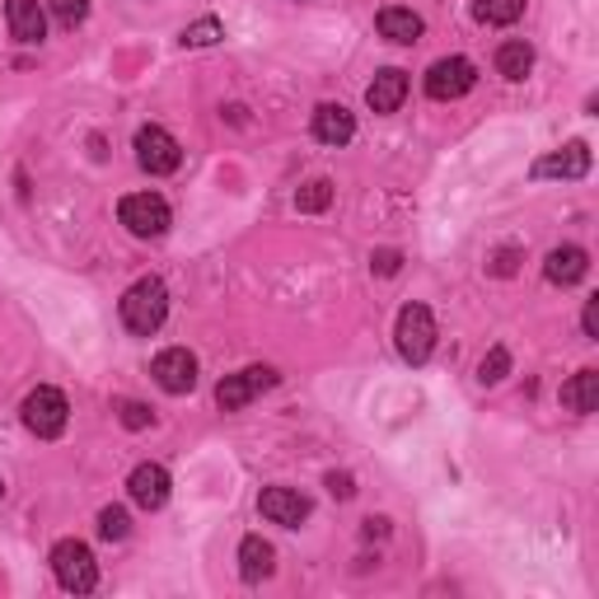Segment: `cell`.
<instances>
[{
  "mask_svg": "<svg viewBox=\"0 0 599 599\" xmlns=\"http://www.w3.org/2000/svg\"><path fill=\"white\" fill-rule=\"evenodd\" d=\"M117 216H123V225L136 234V239H159L169 230V202L159 192H132L123 197V207H117Z\"/></svg>",
  "mask_w": 599,
  "mask_h": 599,
  "instance_id": "cell-5",
  "label": "cell"
},
{
  "mask_svg": "<svg viewBox=\"0 0 599 599\" xmlns=\"http://www.w3.org/2000/svg\"><path fill=\"white\" fill-rule=\"evenodd\" d=\"M272 567H276L272 544L263 534H249L244 544H239V576H244L249 586H258V581H267V576H272Z\"/></svg>",
  "mask_w": 599,
  "mask_h": 599,
  "instance_id": "cell-18",
  "label": "cell"
},
{
  "mask_svg": "<svg viewBox=\"0 0 599 599\" xmlns=\"http://www.w3.org/2000/svg\"><path fill=\"white\" fill-rule=\"evenodd\" d=\"M506 370H511V351L506 347H492L483 356V366H477V379H483V385H502Z\"/></svg>",
  "mask_w": 599,
  "mask_h": 599,
  "instance_id": "cell-24",
  "label": "cell"
},
{
  "mask_svg": "<svg viewBox=\"0 0 599 599\" xmlns=\"http://www.w3.org/2000/svg\"><path fill=\"white\" fill-rule=\"evenodd\" d=\"M48 6H52V14H56V19H62V24H66V29H75V24H80V19H85V14H90V0H48Z\"/></svg>",
  "mask_w": 599,
  "mask_h": 599,
  "instance_id": "cell-26",
  "label": "cell"
},
{
  "mask_svg": "<svg viewBox=\"0 0 599 599\" xmlns=\"http://www.w3.org/2000/svg\"><path fill=\"white\" fill-rule=\"evenodd\" d=\"M276 385V370L272 366H249V370H239V375H225L221 385H216V403H221V412H239V408H249L258 393L272 389Z\"/></svg>",
  "mask_w": 599,
  "mask_h": 599,
  "instance_id": "cell-8",
  "label": "cell"
},
{
  "mask_svg": "<svg viewBox=\"0 0 599 599\" xmlns=\"http://www.w3.org/2000/svg\"><path fill=\"white\" fill-rule=\"evenodd\" d=\"M221 19H197V24L183 29V48H211L216 38H221Z\"/></svg>",
  "mask_w": 599,
  "mask_h": 599,
  "instance_id": "cell-25",
  "label": "cell"
},
{
  "mask_svg": "<svg viewBox=\"0 0 599 599\" xmlns=\"http://www.w3.org/2000/svg\"><path fill=\"white\" fill-rule=\"evenodd\" d=\"M496 71H502L506 80H525L534 71V48L525 43V38H511V43L496 48Z\"/></svg>",
  "mask_w": 599,
  "mask_h": 599,
  "instance_id": "cell-20",
  "label": "cell"
},
{
  "mask_svg": "<svg viewBox=\"0 0 599 599\" xmlns=\"http://www.w3.org/2000/svg\"><path fill=\"white\" fill-rule=\"evenodd\" d=\"M492 272H496V276H511V272H515V249H502V253H496Z\"/></svg>",
  "mask_w": 599,
  "mask_h": 599,
  "instance_id": "cell-31",
  "label": "cell"
},
{
  "mask_svg": "<svg viewBox=\"0 0 599 599\" xmlns=\"http://www.w3.org/2000/svg\"><path fill=\"white\" fill-rule=\"evenodd\" d=\"M6 24H10V33L19 38V43H29V48L48 38V14H43L38 0H6Z\"/></svg>",
  "mask_w": 599,
  "mask_h": 599,
  "instance_id": "cell-13",
  "label": "cell"
},
{
  "mask_svg": "<svg viewBox=\"0 0 599 599\" xmlns=\"http://www.w3.org/2000/svg\"><path fill=\"white\" fill-rule=\"evenodd\" d=\"M165 314H169V286L159 282V276H141L127 295H123V324L132 333H159V324H165Z\"/></svg>",
  "mask_w": 599,
  "mask_h": 599,
  "instance_id": "cell-1",
  "label": "cell"
},
{
  "mask_svg": "<svg viewBox=\"0 0 599 599\" xmlns=\"http://www.w3.org/2000/svg\"><path fill=\"white\" fill-rule=\"evenodd\" d=\"M127 492H132V502L141 511H159L169 502V492H174V477H169L165 464H136L132 477H127Z\"/></svg>",
  "mask_w": 599,
  "mask_h": 599,
  "instance_id": "cell-11",
  "label": "cell"
},
{
  "mask_svg": "<svg viewBox=\"0 0 599 599\" xmlns=\"http://www.w3.org/2000/svg\"><path fill=\"white\" fill-rule=\"evenodd\" d=\"M586 174H590V146L586 141H571V146L553 150L534 165V178H586Z\"/></svg>",
  "mask_w": 599,
  "mask_h": 599,
  "instance_id": "cell-12",
  "label": "cell"
},
{
  "mask_svg": "<svg viewBox=\"0 0 599 599\" xmlns=\"http://www.w3.org/2000/svg\"><path fill=\"white\" fill-rule=\"evenodd\" d=\"M136 165H141L146 174H155V178H165V174H174L178 165H183V146H178L165 127H141L136 132Z\"/></svg>",
  "mask_w": 599,
  "mask_h": 599,
  "instance_id": "cell-7",
  "label": "cell"
},
{
  "mask_svg": "<svg viewBox=\"0 0 599 599\" xmlns=\"http://www.w3.org/2000/svg\"><path fill=\"white\" fill-rule=\"evenodd\" d=\"M314 136L324 146H347L356 136V113L343 104H318L314 108Z\"/></svg>",
  "mask_w": 599,
  "mask_h": 599,
  "instance_id": "cell-14",
  "label": "cell"
},
{
  "mask_svg": "<svg viewBox=\"0 0 599 599\" xmlns=\"http://www.w3.org/2000/svg\"><path fill=\"white\" fill-rule=\"evenodd\" d=\"M258 511L267 515L272 525H286V529H300L309 521V496L305 492H295V487H267L263 496H258Z\"/></svg>",
  "mask_w": 599,
  "mask_h": 599,
  "instance_id": "cell-10",
  "label": "cell"
},
{
  "mask_svg": "<svg viewBox=\"0 0 599 599\" xmlns=\"http://www.w3.org/2000/svg\"><path fill=\"white\" fill-rule=\"evenodd\" d=\"M477 85V66L469 56H441L431 71H427V94L435 104H450V98H464Z\"/></svg>",
  "mask_w": 599,
  "mask_h": 599,
  "instance_id": "cell-6",
  "label": "cell"
},
{
  "mask_svg": "<svg viewBox=\"0 0 599 599\" xmlns=\"http://www.w3.org/2000/svg\"><path fill=\"white\" fill-rule=\"evenodd\" d=\"M0 496H6V483H0Z\"/></svg>",
  "mask_w": 599,
  "mask_h": 599,
  "instance_id": "cell-33",
  "label": "cell"
},
{
  "mask_svg": "<svg viewBox=\"0 0 599 599\" xmlns=\"http://www.w3.org/2000/svg\"><path fill=\"white\" fill-rule=\"evenodd\" d=\"M595 398H599V375L595 370H576L567 385H563V408L576 417H590L595 412Z\"/></svg>",
  "mask_w": 599,
  "mask_h": 599,
  "instance_id": "cell-19",
  "label": "cell"
},
{
  "mask_svg": "<svg viewBox=\"0 0 599 599\" xmlns=\"http://www.w3.org/2000/svg\"><path fill=\"white\" fill-rule=\"evenodd\" d=\"M66 422H71V403H66L62 389L38 385V389L24 398V427L38 435V441H56V435L66 431Z\"/></svg>",
  "mask_w": 599,
  "mask_h": 599,
  "instance_id": "cell-3",
  "label": "cell"
},
{
  "mask_svg": "<svg viewBox=\"0 0 599 599\" xmlns=\"http://www.w3.org/2000/svg\"><path fill=\"white\" fill-rule=\"evenodd\" d=\"M393 343H398V356L408 366H427L431 351H435V318L427 305H403L393 324Z\"/></svg>",
  "mask_w": 599,
  "mask_h": 599,
  "instance_id": "cell-2",
  "label": "cell"
},
{
  "mask_svg": "<svg viewBox=\"0 0 599 599\" xmlns=\"http://www.w3.org/2000/svg\"><path fill=\"white\" fill-rule=\"evenodd\" d=\"M328 202H333V183H328V178H314V183H305V188H300V197H295L300 211H324Z\"/></svg>",
  "mask_w": 599,
  "mask_h": 599,
  "instance_id": "cell-23",
  "label": "cell"
},
{
  "mask_svg": "<svg viewBox=\"0 0 599 599\" xmlns=\"http://www.w3.org/2000/svg\"><path fill=\"white\" fill-rule=\"evenodd\" d=\"M473 14L477 24H515L525 14V0H477Z\"/></svg>",
  "mask_w": 599,
  "mask_h": 599,
  "instance_id": "cell-21",
  "label": "cell"
},
{
  "mask_svg": "<svg viewBox=\"0 0 599 599\" xmlns=\"http://www.w3.org/2000/svg\"><path fill=\"white\" fill-rule=\"evenodd\" d=\"M389 534V521H366V538H385Z\"/></svg>",
  "mask_w": 599,
  "mask_h": 599,
  "instance_id": "cell-32",
  "label": "cell"
},
{
  "mask_svg": "<svg viewBox=\"0 0 599 599\" xmlns=\"http://www.w3.org/2000/svg\"><path fill=\"white\" fill-rule=\"evenodd\" d=\"M375 29H379V38H389V43H403V48H412L417 38L427 33V24H422V14H412V10H403V6H385L375 14Z\"/></svg>",
  "mask_w": 599,
  "mask_h": 599,
  "instance_id": "cell-16",
  "label": "cell"
},
{
  "mask_svg": "<svg viewBox=\"0 0 599 599\" xmlns=\"http://www.w3.org/2000/svg\"><path fill=\"white\" fill-rule=\"evenodd\" d=\"M328 492H333V496H343V502H347V496L356 492V487H351V473H328Z\"/></svg>",
  "mask_w": 599,
  "mask_h": 599,
  "instance_id": "cell-29",
  "label": "cell"
},
{
  "mask_svg": "<svg viewBox=\"0 0 599 599\" xmlns=\"http://www.w3.org/2000/svg\"><path fill=\"white\" fill-rule=\"evenodd\" d=\"M150 375H155V385L165 389V393H192L197 389V356L188 347H165L150 361Z\"/></svg>",
  "mask_w": 599,
  "mask_h": 599,
  "instance_id": "cell-9",
  "label": "cell"
},
{
  "mask_svg": "<svg viewBox=\"0 0 599 599\" xmlns=\"http://www.w3.org/2000/svg\"><path fill=\"white\" fill-rule=\"evenodd\" d=\"M98 534H104L108 544H113V538H127L132 534V515L123 506H104V511H98Z\"/></svg>",
  "mask_w": 599,
  "mask_h": 599,
  "instance_id": "cell-22",
  "label": "cell"
},
{
  "mask_svg": "<svg viewBox=\"0 0 599 599\" xmlns=\"http://www.w3.org/2000/svg\"><path fill=\"white\" fill-rule=\"evenodd\" d=\"M408 98V75L403 71H393V66H385L379 71L370 85H366V104L375 108V113H398V104Z\"/></svg>",
  "mask_w": 599,
  "mask_h": 599,
  "instance_id": "cell-17",
  "label": "cell"
},
{
  "mask_svg": "<svg viewBox=\"0 0 599 599\" xmlns=\"http://www.w3.org/2000/svg\"><path fill=\"white\" fill-rule=\"evenodd\" d=\"M370 267H375V272H379V276H393V272H398V267H403V258H398V253H393V249H379V253H375V258H370Z\"/></svg>",
  "mask_w": 599,
  "mask_h": 599,
  "instance_id": "cell-28",
  "label": "cell"
},
{
  "mask_svg": "<svg viewBox=\"0 0 599 599\" xmlns=\"http://www.w3.org/2000/svg\"><path fill=\"white\" fill-rule=\"evenodd\" d=\"M586 272H590V253L576 249V244H563V249H553L544 258V276H548L553 286H576Z\"/></svg>",
  "mask_w": 599,
  "mask_h": 599,
  "instance_id": "cell-15",
  "label": "cell"
},
{
  "mask_svg": "<svg viewBox=\"0 0 599 599\" xmlns=\"http://www.w3.org/2000/svg\"><path fill=\"white\" fill-rule=\"evenodd\" d=\"M52 571L62 590H75V595H90L98 586V563L90 544H80V538H62V544L52 548Z\"/></svg>",
  "mask_w": 599,
  "mask_h": 599,
  "instance_id": "cell-4",
  "label": "cell"
},
{
  "mask_svg": "<svg viewBox=\"0 0 599 599\" xmlns=\"http://www.w3.org/2000/svg\"><path fill=\"white\" fill-rule=\"evenodd\" d=\"M581 328H586V337H599V300H586V314H581Z\"/></svg>",
  "mask_w": 599,
  "mask_h": 599,
  "instance_id": "cell-30",
  "label": "cell"
},
{
  "mask_svg": "<svg viewBox=\"0 0 599 599\" xmlns=\"http://www.w3.org/2000/svg\"><path fill=\"white\" fill-rule=\"evenodd\" d=\"M117 417H123L127 431H146V427L155 422V412H150L146 403H123V412H117Z\"/></svg>",
  "mask_w": 599,
  "mask_h": 599,
  "instance_id": "cell-27",
  "label": "cell"
}]
</instances>
